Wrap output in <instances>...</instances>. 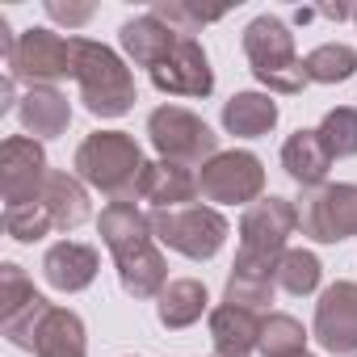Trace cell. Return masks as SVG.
Listing matches in <instances>:
<instances>
[{
	"mask_svg": "<svg viewBox=\"0 0 357 357\" xmlns=\"http://www.w3.org/2000/svg\"><path fill=\"white\" fill-rule=\"evenodd\" d=\"M105 248L114 252L118 265V282L130 298H160L168 286V269L164 257L155 248V231H151V215H143L135 202H109L97 219Z\"/></svg>",
	"mask_w": 357,
	"mask_h": 357,
	"instance_id": "obj_1",
	"label": "cell"
},
{
	"mask_svg": "<svg viewBox=\"0 0 357 357\" xmlns=\"http://www.w3.org/2000/svg\"><path fill=\"white\" fill-rule=\"evenodd\" d=\"M76 176L84 185L101 190L109 202H135L139 176H143V151L126 130H93L72 160Z\"/></svg>",
	"mask_w": 357,
	"mask_h": 357,
	"instance_id": "obj_2",
	"label": "cell"
},
{
	"mask_svg": "<svg viewBox=\"0 0 357 357\" xmlns=\"http://www.w3.org/2000/svg\"><path fill=\"white\" fill-rule=\"evenodd\" d=\"M76 43V84H80V101L93 118H122L135 105V76L130 68L97 38H80Z\"/></svg>",
	"mask_w": 357,
	"mask_h": 357,
	"instance_id": "obj_3",
	"label": "cell"
},
{
	"mask_svg": "<svg viewBox=\"0 0 357 357\" xmlns=\"http://www.w3.org/2000/svg\"><path fill=\"white\" fill-rule=\"evenodd\" d=\"M244 55L252 63V76L269 93H303V84H311L303 72V59L294 51L290 26L273 13H261L244 26Z\"/></svg>",
	"mask_w": 357,
	"mask_h": 357,
	"instance_id": "obj_4",
	"label": "cell"
},
{
	"mask_svg": "<svg viewBox=\"0 0 357 357\" xmlns=\"http://www.w3.org/2000/svg\"><path fill=\"white\" fill-rule=\"evenodd\" d=\"M151 231L160 244H168L172 252H181L190 261H211L231 236L227 219L215 206H198V202L176 211H151Z\"/></svg>",
	"mask_w": 357,
	"mask_h": 357,
	"instance_id": "obj_5",
	"label": "cell"
},
{
	"mask_svg": "<svg viewBox=\"0 0 357 357\" xmlns=\"http://www.w3.org/2000/svg\"><path fill=\"white\" fill-rule=\"evenodd\" d=\"M147 135H151V147L160 151V160H172V164H206L219 155V135L190 109L181 105H160L151 109L147 118Z\"/></svg>",
	"mask_w": 357,
	"mask_h": 357,
	"instance_id": "obj_6",
	"label": "cell"
},
{
	"mask_svg": "<svg viewBox=\"0 0 357 357\" xmlns=\"http://www.w3.org/2000/svg\"><path fill=\"white\" fill-rule=\"evenodd\" d=\"M298 227V206H290L286 198H261L244 211L240 219V257L248 265H265L278 269V257L286 252V240Z\"/></svg>",
	"mask_w": 357,
	"mask_h": 357,
	"instance_id": "obj_7",
	"label": "cell"
},
{
	"mask_svg": "<svg viewBox=\"0 0 357 357\" xmlns=\"http://www.w3.org/2000/svg\"><path fill=\"white\" fill-rule=\"evenodd\" d=\"M13 80H26L30 89L38 84H59V80H76V43L55 34V30H26L13 47V55L5 59Z\"/></svg>",
	"mask_w": 357,
	"mask_h": 357,
	"instance_id": "obj_8",
	"label": "cell"
},
{
	"mask_svg": "<svg viewBox=\"0 0 357 357\" xmlns=\"http://www.w3.org/2000/svg\"><path fill=\"white\" fill-rule=\"evenodd\" d=\"M265 190V168L252 151H219L198 168V194L219 206H248Z\"/></svg>",
	"mask_w": 357,
	"mask_h": 357,
	"instance_id": "obj_9",
	"label": "cell"
},
{
	"mask_svg": "<svg viewBox=\"0 0 357 357\" xmlns=\"http://www.w3.org/2000/svg\"><path fill=\"white\" fill-rule=\"evenodd\" d=\"M303 236L319 244H340L357 236V185H319L298 206Z\"/></svg>",
	"mask_w": 357,
	"mask_h": 357,
	"instance_id": "obj_10",
	"label": "cell"
},
{
	"mask_svg": "<svg viewBox=\"0 0 357 357\" xmlns=\"http://www.w3.org/2000/svg\"><path fill=\"white\" fill-rule=\"evenodd\" d=\"M47 151L30 135H9L0 147V190H5V206H26L38 202L47 185Z\"/></svg>",
	"mask_w": 357,
	"mask_h": 357,
	"instance_id": "obj_11",
	"label": "cell"
},
{
	"mask_svg": "<svg viewBox=\"0 0 357 357\" xmlns=\"http://www.w3.org/2000/svg\"><path fill=\"white\" fill-rule=\"evenodd\" d=\"M151 84L160 93H172V97H206L215 89V72H211V59H206L202 43L181 38L151 68Z\"/></svg>",
	"mask_w": 357,
	"mask_h": 357,
	"instance_id": "obj_12",
	"label": "cell"
},
{
	"mask_svg": "<svg viewBox=\"0 0 357 357\" xmlns=\"http://www.w3.org/2000/svg\"><path fill=\"white\" fill-rule=\"evenodd\" d=\"M315 340L328 353H357V282H336L319 294Z\"/></svg>",
	"mask_w": 357,
	"mask_h": 357,
	"instance_id": "obj_13",
	"label": "cell"
},
{
	"mask_svg": "<svg viewBox=\"0 0 357 357\" xmlns=\"http://www.w3.org/2000/svg\"><path fill=\"white\" fill-rule=\"evenodd\" d=\"M97 269H101L97 248H93V244H80V240H59V244H51L47 257H43V278H47V286L59 290V294H76V290L93 286Z\"/></svg>",
	"mask_w": 357,
	"mask_h": 357,
	"instance_id": "obj_14",
	"label": "cell"
},
{
	"mask_svg": "<svg viewBox=\"0 0 357 357\" xmlns=\"http://www.w3.org/2000/svg\"><path fill=\"white\" fill-rule=\"evenodd\" d=\"M139 198L151 202L155 211H176V206H194L198 198V172L190 164H172L155 160L139 176Z\"/></svg>",
	"mask_w": 357,
	"mask_h": 357,
	"instance_id": "obj_15",
	"label": "cell"
},
{
	"mask_svg": "<svg viewBox=\"0 0 357 357\" xmlns=\"http://www.w3.org/2000/svg\"><path fill=\"white\" fill-rule=\"evenodd\" d=\"M17 118H22L30 139H55L72 122V101L55 84H38V89H26L22 105H17Z\"/></svg>",
	"mask_w": 357,
	"mask_h": 357,
	"instance_id": "obj_16",
	"label": "cell"
},
{
	"mask_svg": "<svg viewBox=\"0 0 357 357\" xmlns=\"http://www.w3.org/2000/svg\"><path fill=\"white\" fill-rule=\"evenodd\" d=\"M118 34H122V51H126L139 68H147V72H151V68H155V63H160L176 43L185 38V34H176L168 22H160L155 13H143V17L122 22V30H118Z\"/></svg>",
	"mask_w": 357,
	"mask_h": 357,
	"instance_id": "obj_17",
	"label": "cell"
},
{
	"mask_svg": "<svg viewBox=\"0 0 357 357\" xmlns=\"http://www.w3.org/2000/svg\"><path fill=\"white\" fill-rule=\"evenodd\" d=\"M38 202L47 206L55 231H72V227L89 223V215H93L89 194H84V185L76 181L72 172H47V185H43Z\"/></svg>",
	"mask_w": 357,
	"mask_h": 357,
	"instance_id": "obj_18",
	"label": "cell"
},
{
	"mask_svg": "<svg viewBox=\"0 0 357 357\" xmlns=\"http://www.w3.org/2000/svg\"><path fill=\"white\" fill-rule=\"evenodd\" d=\"M261 324H265L261 311H248V307H236V303L215 307L211 311L215 353H252L261 344Z\"/></svg>",
	"mask_w": 357,
	"mask_h": 357,
	"instance_id": "obj_19",
	"label": "cell"
},
{
	"mask_svg": "<svg viewBox=\"0 0 357 357\" xmlns=\"http://www.w3.org/2000/svg\"><path fill=\"white\" fill-rule=\"evenodd\" d=\"M282 168L294 176L303 190H319L328 168H332V155L324 151V143H319L315 130H294L282 143Z\"/></svg>",
	"mask_w": 357,
	"mask_h": 357,
	"instance_id": "obj_20",
	"label": "cell"
},
{
	"mask_svg": "<svg viewBox=\"0 0 357 357\" xmlns=\"http://www.w3.org/2000/svg\"><path fill=\"white\" fill-rule=\"evenodd\" d=\"M223 126H227V135L261 139L278 126V101L265 97V93H236L223 105Z\"/></svg>",
	"mask_w": 357,
	"mask_h": 357,
	"instance_id": "obj_21",
	"label": "cell"
},
{
	"mask_svg": "<svg viewBox=\"0 0 357 357\" xmlns=\"http://www.w3.org/2000/svg\"><path fill=\"white\" fill-rule=\"evenodd\" d=\"M206 303H211V294L198 278H176V282L164 286V294L155 303V315H160L164 328H190V324L202 319Z\"/></svg>",
	"mask_w": 357,
	"mask_h": 357,
	"instance_id": "obj_22",
	"label": "cell"
},
{
	"mask_svg": "<svg viewBox=\"0 0 357 357\" xmlns=\"http://www.w3.org/2000/svg\"><path fill=\"white\" fill-rule=\"evenodd\" d=\"M273 290H278L273 269L236 261L231 265V278H227V298L223 303H236V307H248V311H265L273 303Z\"/></svg>",
	"mask_w": 357,
	"mask_h": 357,
	"instance_id": "obj_23",
	"label": "cell"
},
{
	"mask_svg": "<svg viewBox=\"0 0 357 357\" xmlns=\"http://www.w3.org/2000/svg\"><path fill=\"white\" fill-rule=\"evenodd\" d=\"M261 357H303L307 353V328L286 315V311H269L261 324Z\"/></svg>",
	"mask_w": 357,
	"mask_h": 357,
	"instance_id": "obj_24",
	"label": "cell"
},
{
	"mask_svg": "<svg viewBox=\"0 0 357 357\" xmlns=\"http://www.w3.org/2000/svg\"><path fill=\"white\" fill-rule=\"evenodd\" d=\"M303 72H307V80H315V84H340V80H349V76L357 72V51L344 47V43H324V47L307 51Z\"/></svg>",
	"mask_w": 357,
	"mask_h": 357,
	"instance_id": "obj_25",
	"label": "cell"
},
{
	"mask_svg": "<svg viewBox=\"0 0 357 357\" xmlns=\"http://www.w3.org/2000/svg\"><path fill=\"white\" fill-rule=\"evenodd\" d=\"M324 151L332 160H344V155H357V109L353 105H336L324 114V122L315 126Z\"/></svg>",
	"mask_w": 357,
	"mask_h": 357,
	"instance_id": "obj_26",
	"label": "cell"
},
{
	"mask_svg": "<svg viewBox=\"0 0 357 357\" xmlns=\"http://www.w3.org/2000/svg\"><path fill=\"white\" fill-rule=\"evenodd\" d=\"M319 273L324 269H319L315 252H307V248H286L278 257V269H273V278L286 294H311L319 286Z\"/></svg>",
	"mask_w": 357,
	"mask_h": 357,
	"instance_id": "obj_27",
	"label": "cell"
},
{
	"mask_svg": "<svg viewBox=\"0 0 357 357\" xmlns=\"http://www.w3.org/2000/svg\"><path fill=\"white\" fill-rule=\"evenodd\" d=\"M5 231L17 244H34V240L51 236L55 223H51V215H47L43 202H26V206H5Z\"/></svg>",
	"mask_w": 357,
	"mask_h": 357,
	"instance_id": "obj_28",
	"label": "cell"
},
{
	"mask_svg": "<svg viewBox=\"0 0 357 357\" xmlns=\"http://www.w3.org/2000/svg\"><path fill=\"white\" fill-rule=\"evenodd\" d=\"M34 294H38V290H34V282L26 278V269H22V265H13V261L0 265V319L17 315Z\"/></svg>",
	"mask_w": 357,
	"mask_h": 357,
	"instance_id": "obj_29",
	"label": "cell"
},
{
	"mask_svg": "<svg viewBox=\"0 0 357 357\" xmlns=\"http://www.w3.org/2000/svg\"><path fill=\"white\" fill-rule=\"evenodd\" d=\"M47 17H55L68 30H76V26H84L93 17V5H59V0H47Z\"/></svg>",
	"mask_w": 357,
	"mask_h": 357,
	"instance_id": "obj_30",
	"label": "cell"
},
{
	"mask_svg": "<svg viewBox=\"0 0 357 357\" xmlns=\"http://www.w3.org/2000/svg\"><path fill=\"white\" fill-rule=\"evenodd\" d=\"M215 357H248V353H215Z\"/></svg>",
	"mask_w": 357,
	"mask_h": 357,
	"instance_id": "obj_31",
	"label": "cell"
},
{
	"mask_svg": "<svg viewBox=\"0 0 357 357\" xmlns=\"http://www.w3.org/2000/svg\"><path fill=\"white\" fill-rule=\"evenodd\" d=\"M353 17H357V9H353Z\"/></svg>",
	"mask_w": 357,
	"mask_h": 357,
	"instance_id": "obj_32",
	"label": "cell"
},
{
	"mask_svg": "<svg viewBox=\"0 0 357 357\" xmlns=\"http://www.w3.org/2000/svg\"><path fill=\"white\" fill-rule=\"evenodd\" d=\"M303 357H307V353H303Z\"/></svg>",
	"mask_w": 357,
	"mask_h": 357,
	"instance_id": "obj_33",
	"label": "cell"
}]
</instances>
